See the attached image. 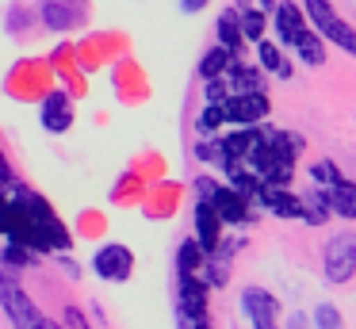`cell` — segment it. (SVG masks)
Listing matches in <instances>:
<instances>
[{
	"label": "cell",
	"mask_w": 356,
	"mask_h": 329,
	"mask_svg": "<svg viewBox=\"0 0 356 329\" xmlns=\"http://www.w3.org/2000/svg\"><path fill=\"white\" fill-rule=\"evenodd\" d=\"M302 31H307V27H302V8H295V4H287V0H284V4L276 8V35H280V42L295 46Z\"/></svg>",
	"instance_id": "obj_12"
},
{
	"label": "cell",
	"mask_w": 356,
	"mask_h": 329,
	"mask_svg": "<svg viewBox=\"0 0 356 329\" xmlns=\"http://www.w3.org/2000/svg\"><path fill=\"white\" fill-rule=\"evenodd\" d=\"M314 326H318V329H341V314H337V306L318 303V306H314Z\"/></svg>",
	"instance_id": "obj_25"
},
{
	"label": "cell",
	"mask_w": 356,
	"mask_h": 329,
	"mask_svg": "<svg viewBox=\"0 0 356 329\" xmlns=\"http://www.w3.org/2000/svg\"><path fill=\"white\" fill-rule=\"evenodd\" d=\"M310 176H314L318 184H325V188L341 180V172H337V165H333V161H318V165H310Z\"/></svg>",
	"instance_id": "obj_28"
},
{
	"label": "cell",
	"mask_w": 356,
	"mask_h": 329,
	"mask_svg": "<svg viewBox=\"0 0 356 329\" xmlns=\"http://www.w3.org/2000/svg\"><path fill=\"white\" fill-rule=\"evenodd\" d=\"M226 96H230L226 81H222V77H211V81H207V104H222Z\"/></svg>",
	"instance_id": "obj_31"
},
{
	"label": "cell",
	"mask_w": 356,
	"mask_h": 329,
	"mask_svg": "<svg viewBox=\"0 0 356 329\" xmlns=\"http://www.w3.org/2000/svg\"><path fill=\"white\" fill-rule=\"evenodd\" d=\"M218 38H222L226 50H238L245 38H241V27H238V12H222V19H218Z\"/></svg>",
	"instance_id": "obj_18"
},
{
	"label": "cell",
	"mask_w": 356,
	"mask_h": 329,
	"mask_svg": "<svg viewBox=\"0 0 356 329\" xmlns=\"http://www.w3.org/2000/svg\"><path fill=\"white\" fill-rule=\"evenodd\" d=\"M230 61H234V58H230V50H226V46H215V50L203 54V61H200V77H203V81H211V77H222Z\"/></svg>",
	"instance_id": "obj_16"
},
{
	"label": "cell",
	"mask_w": 356,
	"mask_h": 329,
	"mask_svg": "<svg viewBox=\"0 0 356 329\" xmlns=\"http://www.w3.org/2000/svg\"><path fill=\"white\" fill-rule=\"evenodd\" d=\"M203 257H207V252H203V245L188 237V241L180 245V252H177V272L180 275H195L203 268Z\"/></svg>",
	"instance_id": "obj_14"
},
{
	"label": "cell",
	"mask_w": 356,
	"mask_h": 329,
	"mask_svg": "<svg viewBox=\"0 0 356 329\" xmlns=\"http://www.w3.org/2000/svg\"><path fill=\"white\" fill-rule=\"evenodd\" d=\"M330 203H325V191H314V195H307V203H299V218L310 222V226H322L325 218H330Z\"/></svg>",
	"instance_id": "obj_15"
},
{
	"label": "cell",
	"mask_w": 356,
	"mask_h": 329,
	"mask_svg": "<svg viewBox=\"0 0 356 329\" xmlns=\"http://www.w3.org/2000/svg\"><path fill=\"white\" fill-rule=\"evenodd\" d=\"M195 153H200L203 161H218V165H226V161H230V157H226V150H222V142H203Z\"/></svg>",
	"instance_id": "obj_30"
},
{
	"label": "cell",
	"mask_w": 356,
	"mask_h": 329,
	"mask_svg": "<svg viewBox=\"0 0 356 329\" xmlns=\"http://www.w3.org/2000/svg\"><path fill=\"white\" fill-rule=\"evenodd\" d=\"M0 306H4V314H8V321L16 329H39V321H42L39 306L24 295L19 283L4 280V275H0Z\"/></svg>",
	"instance_id": "obj_1"
},
{
	"label": "cell",
	"mask_w": 356,
	"mask_h": 329,
	"mask_svg": "<svg viewBox=\"0 0 356 329\" xmlns=\"http://www.w3.org/2000/svg\"><path fill=\"white\" fill-rule=\"evenodd\" d=\"M180 8H184V12H203L207 0H180Z\"/></svg>",
	"instance_id": "obj_32"
},
{
	"label": "cell",
	"mask_w": 356,
	"mask_h": 329,
	"mask_svg": "<svg viewBox=\"0 0 356 329\" xmlns=\"http://www.w3.org/2000/svg\"><path fill=\"white\" fill-rule=\"evenodd\" d=\"M249 199L241 195V191H234V188H218V195L211 199V207H215V214L222 222H230V226H245L249 222Z\"/></svg>",
	"instance_id": "obj_7"
},
{
	"label": "cell",
	"mask_w": 356,
	"mask_h": 329,
	"mask_svg": "<svg viewBox=\"0 0 356 329\" xmlns=\"http://www.w3.org/2000/svg\"><path fill=\"white\" fill-rule=\"evenodd\" d=\"M226 122V111H222V104H207V111L200 115V122H195V130L200 134H211L215 127H222Z\"/></svg>",
	"instance_id": "obj_24"
},
{
	"label": "cell",
	"mask_w": 356,
	"mask_h": 329,
	"mask_svg": "<svg viewBox=\"0 0 356 329\" xmlns=\"http://www.w3.org/2000/svg\"><path fill=\"white\" fill-rule=\"evenodd\" d=\"M92 268H96L100 280H127L131 268H134V257H131L127 245H104V249H96Z\"/></svg>",
	"instance_id": "obj_5"
},
{
	"label": "cell",
	"mask_w": 356,
	"mask_h": 329,
	"mask_svg": "<svg viewBox=\"0 0 356 329\" xmlns=\"http://www.w3.org/2000/svg\"><path fill=\"white\" fill-rule=\"evenodd\" d=\"M222 111H226V119L249 127V122H261L268 115V99H264V92H238V96L222 99Z\"/></svg>",
	"instance_id": "obj_6"
},
{
	"label": "cell",
	"mask_w": 356,
	"mask_h": 329,
	"mask_svg": "<svg viewBox=\"0 0 356 329\" xmlns=\"http://www.w3.org/2000/svg\"><path fill=\"white\" fill-rule=\"evenodd\" d=\"M62 268H65V272H70V275H81V268H77V264H73V260H70V257H62Z\"/></svg>",
	"instance_id": "obj_33"
},
{
	"label": "cell",
	"mask_w": 356,
	"mask_h": 329,
	"mask_svg": "<svg viewBox=\"0 0 356 329\" xmlns=\"http://www.w3.org/2000/svg\"><path fill=\"white\" fill-rule=\"evenodd\" d=\"M42 23H47V27H54V31H65V27H73V23H77V15H73L65 4H47V8H42Z\"/></svg>",
	"instance_id": "obj_22"
},
{
	"label": "cell",
	"mask_w": 356,
	"mask_h": 329,
	"mask_svg": "<svg viewBox=\"0 0 356 329\" xmlns=\"http://www.w3.org/2000/svg\"><path fill=\"white\" fill-rule=\"evenodd\" d=\"M325 191V203H330L333 214H341V218H356V184H348L345 176H341L337 184H330Z\"/></svg>",
	"instance_id": "obj_11"
},
{
	"label": "cell",
	"mask_w": 356,
	"mask_h": 329,
	"mask_svg": "<svg viewBox=\"0 0 356 329\" xmlns=\"http://www.w3.org/2000/svg\"><path fill=\"white\" fill-rule=\"evenodd\" d=\"M302 12L310 15V23H314V27H322V23L333 15V8H330V0H302Z\"/></svg>",
	"instance_id": "obj_26"
},
{
	"label": "cell",
	"mask_w": 356,
	"mask_h": 329,
	"mask_svg": "<svg viewBox=\"0 0 356 329\" xmlns=\"http://www.w3.org/2000/svg\"><path fill=\"white\" fill-rule=\"evenodd\" d=\"M261 65L268 69V73L291 77V65L284 61V50H280V42H261Z\"/></svg>",
	"instance_id": "obj_19"
},
{
	"label": "cell",
	"mask_w": 356,
	"mask_h": 329,
	"mask_svg": "<svg viewBox=\"0 0 356 329\" xmlns=\"http://www.w3.org/2000/svg\"><path fill=\"white\" fill-rule=\"evenodd\" d=\"M85 329H92V326H85Z\"/></svg>",
	"instance_id": "obj_35"
},
{
	"label": "cell",
	"mask_w": 356,
	"mask_h": 329,
	"mask_svg": "<svg viewBox=\"0 0 356 329\" xmlns=\"http://www.w3.org/2000/svg\"><path fill=\"white\" fill-rule=\"evenodd\" d=\"M0 264H12V268H27L31 264V257H27V245H8V249L0 252Z\"/></svg>",
	"instance_id": "obj_27"
},
{
	"label": "cell",
	"mask_w": 356,
	"mask_h": 329,
	"mask_svg": "<svg viewBox=\"0 0 356 329\" xmlns=\"http://www.w3.org/2000/svg\"><path fill=\"white\" fill-rule=\"evenodd\" d=\"M241 310L253 321V329H280V303L261 287H245L241 291Z\"/></svg>",
	"instance_id": "obj_4"
},
{
	"label": "cell",
	"mask_w": 356,
	"mask_h": 329,
	"mask_svg": "<svg viewBox=\"0 0 356 329\" xmlns=\"http://www.w3.org/2000/svg\"><path fill=\"white\" fill-rule=\"evenodd\" d=\"M42 127L50 134H62V130L73 127V111L65 104V92H50L47 96V104H42Z\"/></svg>",
	"instance_id": "obj_9"
},
{
	"label": "cell",
	"mask_w": 356,
	"mask_h": 329,
	"mask_svg": "<svg viewBox=\"0 0 356 329\" xmlns=\"http://www.w3.org/2000/svg\"><path fill=\"white\" fill-rule=\"evenodd\" d=\"M318 31H322V35L330 38V42H337L341 50H348V54H353V58H356V31L348 27V23H341L337 15H330V19H325L322 27H318Z\"/></svg>",
	"instance_id": "obj_13"
},
{
	"label": "cell",
	"mask_w": 356,
	"mask_h": 329,
	"mask_svg": "<svg viewBox=\"0 0 356 329\" xmlns=\"http://www.w3.org/2000/svg\"><path fill=\"white\" fill-rule=\"evenodd\" d=\"M192 188H195V195H200L203 203H211V199L218 195V188H222V184H215L211 176H195V184H192Z\"/></svg>",
	"instance_id": "obj_29"
},
{
	"label": "cell",
	"mask_w": 356,
	"mask_h": 329,
	"mask_svg": "<svg viewBox=\"0 0 356 329\" xmlns=\"http://www.w3.org/2000/svg\"><path fill=\"white\" fill-rule=\"evenodd\" d=\"M177 306L184 310L188 329H211V318H207V283H203V280H195V275H180Z\"/></svg>",
	"instance_id": "obj_3"
},
{
	"label": "cell",
	"mask_w": 356,
	"mask_h": 329,
	"mask_svg": "<svg viewBox=\"0 0 356 329\" xmlns=\"http://www.w3.org/2000/svg\"><path fill=\"white\" fill-rule=\"evenodd\" d=\"M295 50L302 54V61H307V65H322V61H325V46H322V38L310 35V31H302V35H299Z\"/></svg>",
	"instance_id": "obj_17"
},
{
	"label": "cell",
	"mask_w": 356,
	"mask_h": 329,
	"mask_svg": "<svg viewBox=\"0 0 356 329\" xmlns=\"http://www.w3.org/2000/svg\"><path fill=\"white\" fill-rule=\"evenodd\" d=\"M218 226H222V218L215 214V207L200 199V203H195V234H200L195 241L203 245V252H215L218 249V241H222V230H218Z\"/></svg>",
	"instance_id": "obj_8"
},
{
	"label": "cell",
	"mask_w": 356,
	"mask_h": 329,
	"mask_svg": "<svg viewBox=\"0 0 356 329\" xmlns=\"http://www.w3.org/2000/svg\"><path fill=\"white\" fill-rule=\"evenodd\" d=\"M39 329H65V326H58V321H47V318H42V321H39Z\"/></svg>",
	"instance_id": "obj_34"
},
{
	"label": "cell",
	"mask_w": 356,
	"mask_h": 329,
	"mask_svg": "<svg viewBox=\"0 0 356 329\" xmlns=\"http://www.w3.org/2000/svg\"><path fill=\"white\" fill-rule=\"evenodd\" d=\"M226 77L238 84V92H261V73L257 69H245V65H226Z\"/></svg>",
	"instance_id": "obj_21"
},
{
	"label": "cell",
	"mask_w": 356,
	"mask_h": 329,
	"mask_svg": "<svg viewBox=\"0 0 356 329\" xmlns=\"http://www.w3.org/2000/svg\"><path fill=\"white\" fill-rule=\"evenodd\" d=\"M203 268H207V287H222L226 280H230V268H226V260H218L215 252H207V257H203Z\"/></svg>",
	"instance_id": "obj_23"
},
{
	"label": "cell",
	"mask_w": 356,
	"mask_h": 329,
	"mask_svg": "<svg viewBox=\"0 0 356 329\" xmlns=\"http://www.w3.org/2000/svg\"><path fill=\"white\" fill-rule=\"evenodd\" d=\"M257 199H261V203L268 207L272 214H284V218H299V195L284 191V184H264Z\"/></svg>",
	"instance_id": "obj_10"
},
{
	"label": "cell",
	"mask_w": 356,
	"mask_h": 329,
	"mask_svg": "<svg viewBox=\"0 0 356 329\" xmlns=\"http://www.w3.org/2000/svg\"><path fill=\"white\" fill-rule=\"evenodd\" d=\"M356 275V234H337L325 245V280L348 283Z\"/></svg>",
	"instance_id": "obj_2"
},
{
	"label": "cell",
	"mask_w": 356,
	"mask_h": 329,
	"mask_svg": "<svg viewBox=\"0 0 356 329\" xmlns=\"http://www.w3.org/2000/svg\"><path fill=\"white\" fill-rule=\"evenodd\" d=\"M238 27H241V38H249V42H261V35H264V15L257 12V8H245V12H238Z\"/></svg>",
	"instance_id": "obj_20"
}]
</instances>
